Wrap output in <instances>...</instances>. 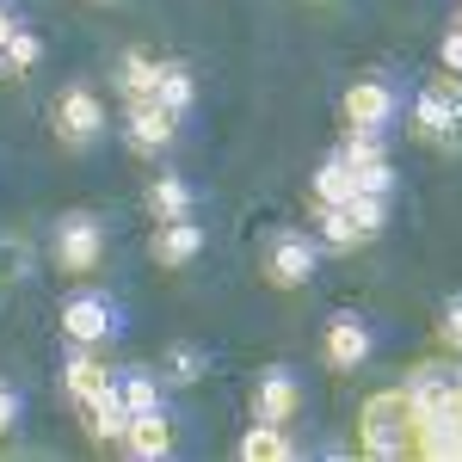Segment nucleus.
I'll return each mask as SVG.
<instances>
[{"label":"nucleus","mask_w":462,"mask_h":462,"mask_svg":"<svg viewBox=\"0 0 462 462\" xmlns=\"http://www.w3.org/2000/svg\"><path fill=\"white\" fill-rule=\"evenodd\" d=\"M413 136L431 148H444V154H462V80L457 74H444V80H426L420 93H413Z\"/></svg>","instance_id":"obj_1"},{"label":"nucleus","mask_w":462,"mask_h":462,"mask_svg":"<svg viewBox=\"0 0 462 462\" xmlns=\"http://www.w3.org/2000/svg\"><path fill=\"white\" fill-rule=\"evenodd\" d=\"M50 117H56V143L74 148V154H87V148H99L111 136V111H106V99H99L87 80H69V87L56 93Z\"/></svg>","instance_id":"obj_2"},{"label":"nucleus","mask_w":462,"mask_h":462,"mask_svg":"<svg viewBox=\"0 0 462 462\" xmlns=\"http://www.w3.org/2000/svg\"><path fill=\"white\" fill-rule=\"evenodd\" d=\"M124 333V302L99 284H80L62 296V339L69 346H111Z\"/></svg>","instance_id":"obj_3"},{"label":"nucleus","mask_w":462,"mask_h":462,"mask_svg":"<svg viewBox=\"0 0 462 462\" xmlns=\"http://www.w3.org/2000/svg\"><path fill=\"white\" fill-rule=\"evenodd\" d=\"M106 241H111V228L99 210H69V216H56V228H50V259L62 272H74V278H87V272L106 265Z\"/></svg>","instance_id":"obj_4"},{"label":"nucleus","mask_w":462,"mask_h":462,"mask_svg":"<svg viewBox=\"0 0 462 462\" xmlns=\"http://www.w3.org/2000/svg\"><path fill=\"white\" fill-rule=\"evenodd\" d=\"M346 130H364V136H389L394 117L407 111V93H401V80L394 74H357L352 87H346Z\"/></svg>","instance_id":"obj_5"},{"label":"nucleus","mask_w":462,"mask_h":462,"mask_svg":"<svg viewBox=\"0 0 462 462\" xmlns=\"http://www.w3.org/2000/svg\"><path fill=\"white\" fill-rule=\"evenodd\" d=\"M320 265V241L309 228H272L265 235V253H259V272L272 290H302Z\"/></svg>","instance_id":"obj_6"},{"label":"nucleus","mask_w":462,"mask_h":462,"mask_svg":"<svg viewBox=\"0 0 462 462\" xmlns=\"http://www.w3.org/2000/svg\"><path fill=\"white\" fill-rule=\"evenodd\" d=\"M413 438H420V413H413L407 389L376 394V401L364 407V450H370V457H401Z\"/></svg>","instance_id":"obj_7"},{"label":"nucleus","mask_w":462,"mask_h":462,"mask_svg":"<svg viewBox=\"0 0 462 462\" xmlns=\"http://www.w3.org/2000/svg\"><path fill=\"white\" fill-rule=\"evenodd\" d=\"M370 352H376L370 320L357 315V309H333L327 327H320V364H327V370H364Z\"/></svg>","instance_id":"obj_8"},{"label":"nucleus","mask_w":462,"mask_h":462,"mask_svg":"<svg viewBox=\"0 0 462 462\" xmlns=\"http://www.w3.org/2000/svg\"><path fill=\"white\" fill-rule=\"evenodd\" d=\"M247 407H253V420H265V426H290V420L302 413V376H296L290 364H265V370L253 376Z\"/></svg>","instance_id":"obj_9"},{"label":"nucleus","mask_w":462,"mask_h":462,"mask_svg":"<svg viewBox=\"0 0 462 462\" xmlns=\"http://www.w3.org/2000/svg\"><path fill=\"white\" fill-rule=\"evenodd\" d=\"M117 136H124V148L130 154H167L173 148V136H179V117L161 99H130V111H124V124H117Z\"/></svg>","instance_id":"obj_10"},{"label":"nucleus","mask_w":462,"mask_h":462,"mask_svg":"<svg viewBox=\"0 0 462 462\" xmlns=\"http://www.w3.org/2000/svg\"><path fill=\"white\" fill-rule=\"evenodd\" d=\"M204 247H210V235L198 228V216L154 222V235H148V259H154V265H167V272H179V265H198V259H204Z\"/></svg>","instance_id":"obj_11"},{"label":"nucleus","mask_w":462,"mask_h":462,"mask_svg":"<svg viewBox=\"0 0 462 462\" xmlns=\"http://www.w3.org/2000/svg\"><path fill=\"white\" fill-rule=\"evenodd\" d=\"M179 450V431H173V413L167 407H148V413H130V426H124V457L136 462H161Z\"/></svg>","instance_id":"obj_12"},{"label":"nucleus","mask_w":462,"mask_h":462,"mask_svg":"<svg viewBox=\"0 0 462 462\" xmlns=\"http://www.w3.org/2000/svg\"><path fill=\"white\" fill-rule=\"evenodd\" d=\"M111 383H117V370L99 357V346H69V357H62V394L74 407L93 401L99 389H111Z\"/></svg>","instance_id":"obj_13"},{"label":"nucleus","mask_w":462,"mask_h":462,"mask_svg":"<svg viewBox=\"0 0 462 462\" xmlns=\"http://www.w3.org/2000/svg\"><path fill=\"white\" fill-rule=\"evenodd\" d=\"M143 204H148V216H154V222L198 216V185H191V179H179V173H161V179H148Z\"/></svg>","instance_id":"obj_14"},{"label":"nucleus","mask_w":462,"mask_h":462,"mask_svg":"<svg viewBox=\"0 0 462 462\" xmlns=\"http://www.w3.org/2000/svg\"><path fill=\"white\" fill-rule=\"evenodd\" d=\"M80 413H87V431H93L99 444H124V426H130V407H124V394H117V383H111V389H99L93 401H80Z\"/></svg>","instance_id":"obj_15"},{"label":"nucleus","mask_w":462,"mask_h":462,"mask_svg":"<svg viewBox=\"0 0 462 462\" xmlns=\"http://www.w3.org/2000/svg\"><path fill=\"white\" fill-rule=\"evenodd\" d=\"M315 241H320V253H357L370 235L357 228L352 204H327V210H320V222H315Z\"/></svg>","instance_id":"obj_16"},{"label":"nucleus","mask_w":462,"mask_h":462,"mask_svg":"<svg viewBox=\"0 0 462 462\" xmlns=\"http://www.w3.org/2000/svg\"><path fill=\"white\" fill-rule=\"evenodd\" d=\"M309 191H315V204L327 210V204H352L357 198V173H352V161L346 154H327L315 167V179H309Z\"/></svg>","instance_id":"obj_17"},{"label":"nucleus","mask_w":462,"mask_h":462,"mask_svg":"<svg viewBox=\"0 0 462 462\" xmlns=\"http://www.w3.org/2000/svg\"><path fill=\"white\" fill-rule=\"evenodd\" d=\"M154 99L173 111L179 124L198 111V74L185 69V62H161V80H154Z\"/></svg>","instance_id":"obj_18"},{"label":"nucleus","mask_w":462,"mask_h":462,"mask_svg":"<svg viewBox=\"0 0 462 462\" xmlns=\"http://www.w3.org/2000/svg\"><path fill=\"white\" fill-rule=\"evenodd\" d=\"M117 394H124L130 413L167 407V376H161V370H143V364H130V370H117Z\"/></svg>","instance_id":"obj_19"},{"label":"nucleus","mask_w":462,"mask_h":462,"mask_svg":"<svg viewBox=\"0 0 462 462\" xmlns=\"http://www.w3.org/2000/svg\"><path fill=\"white\" fill-rule=\"evenodd\" d=\"M161 376H167L173 389H191V383H204V376H210V352H204V346H191V339H179V346L161 352Z\"/></svg>","instance_id":"obj_20"},{"label":"nucleus","mask_w":462,"mask_h":462,"mask_svg":"<svg viewBox=\"0 0 462 462\" xmlns=\"http://www.w3.org/2000/svg\"><path fill=\"white\" fill-rule=\"evenodd\" d=\"M241 457H247V462H284V457H296V438H290V426H265V420H253L247 438H241Z\"/></svg>","instance_id":"obj_21"},{"label":"nucleus","mask_w":462,"mask_h":462,"mask_svg":"<svg viewBox=\"0 0 462 462\" xmlns=\"http://www.w3.org/2000/svg\"><path fill=\"white\" fill-rule=\"evenodd\" d=\"M154 80H161V62L143 56V50H130V56L117 62V87H124V99H154Z\"/></svg>","instance_id":"obj_22"},{"label":"nucleus","mask_w":462,"mask_h":462,"mask_svg":"<svg viewBox=\"0 0 462 462\" xmlns=\"http://www.w3.org/2000/svg\"><path fill=\"white\" fill-rule=\"evenodd\" d=\"M37 62H43V37H37L32 25H19V37L0 50V74H32Z\"/></svg>","instance_id":"obj_23"},{"label":"nucleus","mask_w":462,"mask_h":462,"mask_svg":"<svg viewBox=\"0 0 462 462\" xmlns=\"http://www.w3.org/2000/svg\"><path fill=\"white\" fill-rule=\"evenodd\" d=\"M352 216H357V228L376 241V235L389 228V198H383V191H357V198H352Z\"/></svg>","instance_id":"obj_24"},{"label":"nucleus","mask_w":462,"mask_h":462,"mask_svg":"<svg viewBox=\"0 0 462 462\" xmlns=\"http://www.w3.org/2000/svg\"><path fill=\"white\" fill-rule=\"evenodd\" d=\"M19 420H25V389H19L13 376H0V438L19 426Z\"/></svg>","instance_id":"obj_25"},{"label":"nucleus","mask_w":462,"mask_h":462,"mask_svg":"<svg viewBox=\"0 0 462 462\" xmlns=\"http://www.w3.org/2000/svg\"><path fill=\"white\" fill-rule=\"evenodd\" d=\"M438 339H444L450 352H462V290L444 302V315H438Z\"/></svg>","instance_id":"obj_26"},{"label":"nucleus","mask_w":462,"mask_h":462,"mask_svg":"<svg viewBox=\"0 0 462 462\" xmlns=\"http://www.w3.org/2000/svg\"><path fill=\"white\" fill-rule=\"evenodd\" d=\"M438 62H444V74H457V80H462V32H457V25L438 37Z\"/></svg>","instance_id":"obj_27"},{"label":"nucleus","mask_w":462,"mask_h":462,"mask_svg":"<svg viewBox=\"0 0 462 462\" xmlns=\"http://www.w3.org/2000/svg\"><path fill=\"white\" fill-rule=\"evenodd\" d=\"M19 25H25V13H19L13 0H0V50H6V43L19 37Z\"/></svg>","instance_id":"obj_28"},{"label":"nucleus","mask_w":462,"mask_h":462,"mask_svg":"<svg viewBox=\"0 0 462 462\" xmlns=\"http://www.w3.org/2000/svg\"><path fill=\"white\" fill-rule=\"evenodd\" d=\"M450 25H457V32H462V6H457V19H450Z\"/></svg>","instance_id":"obj_29"}]
</instances>
